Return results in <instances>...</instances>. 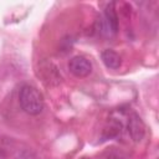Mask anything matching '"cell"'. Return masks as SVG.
Returning <instances> with one entry per match:
<instances>
[{
  "mask_svg": "<svg viewBox=\"0 0 159 159\" xmlns=\"http://www.w3.org/2000/svg\"><path fill=\"white\" fill-rule=\"evenodd\" d=\"M19 102L21 108L30 116H37L43 109V97L41 92L30 84H24L20 88Z\"/></svg>",
  "mask_w": 159,
  "mask_h": 159,
  "instance_id": "6da1fadb",
  "label": "cell"
},
{
  "mask_svg": "<svg viewBox=\"0 0 159 159\" xmlns=\"http://www.w3.org/2000/svg\"><path fill=\"white\" fill-rule=\"evenodd\" d=\"M127 129H128V133H129L130 138L134 142H140L144 138V134H145V124L142 120V118L139 117V114H137L135 112H132L128 116Z\"/></svg>",
  "mask_w": 159,
  "mask_h": 159,
  "instance_id": "7a4b0ae2",
  "label": "cell"
},
{
  "mask_svg": "<svg viewBox=\"0 0 159 159\" xmlns=\"http://www.w3.org/2000/svg\"><path fill=\"white\" fill-rule=\"evenodd\" d=\"M68 70L76 77H87L92 72V63L83 56H75L68 62Z\"/></svg>",
  "mask_w": 159,
  "mask_h": 159,
  "instance_id": "3957f363",
  "label": "cell"
},
{
  "mask_svg": "<svg viewBox=\"0 0 159 159\" xmlns=\"http://www.w3.org/2000/svg\"><path fill=\"white\" fill-rule=\"evenodd\" d=\"M39 75L42 77V81L46 82L47 84H58L62 80L57 66L48 61L40 63V73Z\"/></svg>",
  "mask_w": 159,
  "mask_h": 159,
  "instance_id": "277c9868",
  "label": "cell"
},
{
  "mask_svg": "<svg viewBox=\"0 0 159 159\" xmlns=\"http://www.w3.org/2000/svg\"><path fill=\"white\" fill-rule=\"evenodd\" d=\"M106 24L108 25L109 30L112 34H117L118 31V25H119V20H118V15L114 7V2H109L106 9H104V15H103Z\"/></svg>",
  "mask_w": 159,
  "mask_h": 159,
  "instance_id": "5b68a950",
  "label": "cell"
},
{
  "mask_svg": "<svg viewBox=\"0 0 159 159\" xmlns=\"http://www.w3.org/2000/svg\"><path fill=\"white\" fill-rule=\"evenodd\" d=\"M101 58H102L103 63L106 65V67H108V68H111V70H117V68H119V66L122 65V58H120V56H119L116 51H113V50H111V48L103 50V51L101 52Z\"/></svg>",
  "mask_w": 159,
  "mask_h": 159,
  "instance_id": "8992f818",
  "label": "cell"
},
{
  "mask_svg": "<svg viewBox=\"0 0 159 159\" xmlns=\"http://www.w3.org/2000/svg\"><path fill=\"white\" fill-rule=\"evenodd\" d=\"M120 133H122V123L117 119H109V122L103 128L102 138H103V140L112 139V138L118 137Z\"/></svg>",
  "mask_w": 159,
  "mask_h": 159,
  "instance_id": "52a82bcc",
  "label": "cell"
},
{
  "mask_svg": "<svg viewBox=\"0 0 159 159\" xmlns=\"http://www.w3.org/2000/svg\"><path fill=\"white\" fill-rule=\"evenodd\" d=\"M107 159H124L119 153H111Z\"/></svg>",
  "mask_w": 159,
  "mask_h": 159,
  "instance_id": "ba28073f",
  "label": "cell"
},
{
  "mask_svg": "<svg viewBox=\"0 0 159 159\" xmlns=\"http://www.w3.org/2000/svg\"><path fill=\"white\" fill-rule=\"evenodd\" d=\"M6 157V153L2 150V149H0V159H4Z\"/></svg>",
  "mask_w": 159,
  "mask_h": 159,
  "instance_id": "9c48e42d",
  "label": "cell"
},
{
  "mask_svg": "<svg viewBox=\"0 0 159 159\" xmlns=\"http://www.w3.org/2000/svg\"><path fill=\"white\" fill-rule=\"evenodd\" d=\"M82 159H88V158H82Z\"/></svg>",
  "mask_w": 159,
  "mask_h": 159,
  "instance_id": "30bf717a",
  "label": "cell"
}]
</instances>
